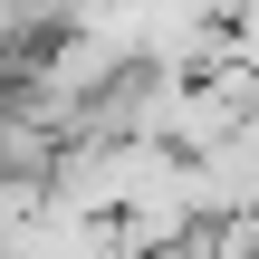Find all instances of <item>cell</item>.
Returning <instances> with one entry per match:
<instances>
[{
    "mask_svg": "<svg viewBox=\"0 0 259 259\" xmlns=\"http://www.w3.org/2000/svg\"><path fill=\"white\" fill-rule=\"evenodd\" d=\"M231 231H240V240H250V259H259V202L240 211V221H231Z\"/></svg>",
    "mask_w": 259,
    "mask_h": 259,
    "instance_id": "6da1fadb",
    "label": "cell"
}]
</instances>
